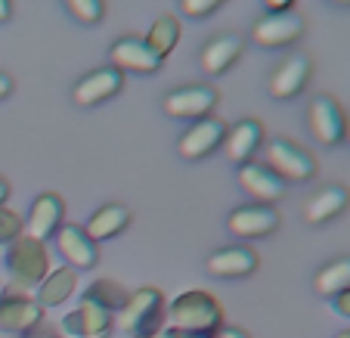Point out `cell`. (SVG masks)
Segmentation results:
<instances>
[{"mask_svg":"<svg viewBox=\"0 0 350 338\" xmlns=\"http://www.w3.org/2000/svg\"><path fill=\"white\" fill-rule=\"evenodd\" d=\"M344 140H350V121H347V137H344Z\"/></svg>","mask_w":350,"mask_h":338,"instance_id":"ab89813d","label":"cell"},{"mask_svg":"<svg viewBox=\"0 0 350 338\" xmlns=\"http://www.w3.org/2000/svg\"><path fill=\"white\" fill-rule=\"evenodd\" d=\"M109 56H112V66L118 68L121 75L133 72V75H152L161 68V56H155L149 47H146L143 38H118L112 47H109Z\"/></svg>","mask_w":350,"mask_h":338,"instance_id":"9a60e30c","label":"cell"},{"mask_svg":"<svg viewBox=\"0 0 350 338\" xmlns=\"http://www.w3.org/2000/svg\"><path fill=\"white\" fill-rule=\"evenodd\" d=\"M75 22L81 25H96L106 16V0H62Z\"/></svg>","mask_w":350,"mask_h":338,"instance_id":"4316f807","label":"cell"},{"mask_svg":"<svg viewBox=\"0 0 350 338\" xmlns=\"http://www.w3.org/2000/svg\"><path fill=\"white\" fill-rule=\"evenodd\" d=\"M310 72H313V62L307 56H288L270 75V96L273 100H295V96H301L307 81H310Z\"/></svg>","mask_w":350,"mask_h":338,"instance_id":"ac0fdd59","label":"cell"},{"mask_svg":"<svg viewBox=\"0 0 350 338\" xmlns=\"http://www.w3.org/2000/svg\"><path fill=\"white\" fill-rule=\"evenodd\" d=\"M180 332L177 329H161V332H155V335H133V338H177Z\"/></svg>","mask_w":350,"mask_h":338,"instance_id":"d590c367","label":"cell"},{"mask_svg":"<svg viewBox=\"0 0 350 338\" xmlns=\"http://www.w3.org/2000/svg\"><path fill=\"white\" fill-rule=\"evenodd\" d=\"M307 125L317 143L323 146H338L344 137H347V115H344L341 103L329 93H319L317 100L307 109Z\"/></svg>","mask_w":350,"mask_h":338,"instance_id":"5b68a950","label":"cell"},{"mask_svg":"<svg viewBox=\"0 0 350 338\" xmlns=\"http://www.w3.org/2000/svg\"><path fill=\"white\" fill-rule=\"evenodd\" d=\"M0 292H3V289H0Z\"/></svg>","mask_w":350,"mask_h":338,"instance_id":"b9f144b4","label":"cell"},{"mask_svg":"<svg viewBox=\"0 0 350 338\" xmlns=\"http://www.w3.org/2000/svg\"><path fill=\"white\" fill-rule=\"evenodd\" d=\"M7 199H10V180L0 177V205H7Z\"/></svg>","mask_w":350,"mask_h":338,"instance_id":"8d00e7d4","label":"cell"},{"mask_svg":"<svg viewBox=\"0 0 350 338\" xmlns=\"http://www.w3.org/2000/svg\"><path fill=\"white\" fill-rule=\"evenodd\" d=\"M335 338H350V329H344V332H338Z\"/></svg>","mask_w":350,"mask_h":338,"instance_id":"f35d334b","label":"cell"},{"mask_svg":"<svg viewBox=\"0 0 350 338\" xmlns=\"http://www.w3.org/2000/svg\"><path fill=\"white\" fill-rule=\"evenodd\" d=\"M167 323H171V329L183 332L186 338H214L226 326V320L224 307L211 292L189 289L167 304Z\"/></svg>","mask_w":350,"mask_h":338,"instance_id":"6da1fadb","label":"cell"},{"mask_svg":"<svg viewBox=\"0 0 350 338\" xmlns=\"http://www.w3.org/2000/svg\"><path fill=\"white\" fill-rule=\"evenodd\" d=\"M267 13H285V10L295 7V0H264Z\"/></svg>","mask_w":350,"mask_h":338,"instance_id":"1f68e13d","label":"cell"},{"mask_svg":"<svg viewBox=\"0 0 350 338\" xmlns=\"http://www.w3.org/2000/svg\"><path fill=\"white\" fill-rule=\"evenodd\" d=\"M239 186H242L245 196H252L258 205H273L285 196V180L276 177L267 165L260 161H245L239 165Z\"/></svg>","mask_w":350,"mask_h":338,"instance_id":"4fadbf2b","label":"cell"},{"mask_svg":"<svg viewBox=\"0 0 350 338\" xmlns=\"http://www.w3.org/2000/svg\"><path fill=\"white\" fill-rule=\"evenodd\" d=\"M220 3H224V0H180V10H183V16H189V19H202V16H211Z\"/></svg>","mask_w":350,"mask_h":338,"instance_id":"f1b7e54d","label":"cell"},{"mask_svg":"<svg viewBox=\"0 0 350 338\" xmlns=\"http://www.w3.org/2000/svg\"><path fill=\"white\" fill-rule=\"evenodd\" d=\"M282 218L273 205H239L226 218V230L239 239H264L279 230Z\"/></svg>","mask_w":350,"mask_h":338,"instance_id":"9c48e42d","label":"cell"},{"mask_svg":"<svg viewBox=\"0 0 350 338\" xmlns=\"http://www.w3.org/2000/svg\"><path fill=\"white\" fill-rule=\"evenodd\" d=\"M242 56V38L239 34H220L202 47V68L208 75H224L232 62Z\"/></svg>","mask_w":350,"mask_h":338,"instance_id":"603a6c76","label":"cell"},{"mask_svg":"<svg viewBox=\"0 0 350 338\" xmlns=\"http://www.w3.org/2000/svg\"><path fill=\"white\" fill-rule=\"evenodd\" d=\"M350 205V190L341 183H332L325 190H319L317 196H310L304 208V220L310 226H323V224H332L335 218H341Z\"/></svg>","mask_w":350,"mask_h":338,"instance_id":"ffe728a7","label":"cell"},{"mask_svg":"<svg viewBox=\"0 0 350 338\" xmlns=\"http://www.w3.org/2000/svg\"><path fill=\"white\" fill-rule=\"evenodd\" d=\"M332 3H338V7H350V0H332Z\"/></svg>","mask_w":350,"mask_h":338,"instance_id":"74e56055","label":"cell"},{"mask_svg":"<svg viewBox=\"0 0 350 338\" xmlns=\"http://www.w3.org/2000/svg\"><path fill=\"white\" fill-rule=\"evenodd\" d=\"M264 143V125L258 118H242L226 131L224 140V149H226V159L236 161V165H245L252 161V155L260 149Z\"/></svg>","mask_w":350,"mask_h":338,"instance_id":"d6986e66","label":"cell"},{"mask_svg":"<svg viewBox=\"0 0 350 338\" xmlns=\"http://www.w3.org/2000/svg\"><path fill=\"white\" fill-rule=\"evenodd\" d=\"M267 168L285 183H307L317 177V159L304 146H297L291 140H270L267 143Z\"/></svg>","mask_w":350,"mask_h":338,"instance_id":"277c9868","label":"cell"},{"mask_svg":"<svg viewBox=\"0 0 350 338\" xmlns=\"http://www.w3.org/2000/svg\"><path fill=\"white\" fill-rule=\"evenodd\" d=\"M226 131H230L226 121L214 118V115H208V118H202V121H192L189 131H183V137L177 140V153L183 155L186 161L208 159L211 153H217V149L224 146Z\"/></svg>","mask_w":350,"mask_h":338,"instance_id":"52a82bcc","label":"cell"},{"mask_svg":"<svg viewBox=\"0 0 350 338\" xmlns=\"http://www.w3.org/2000/svg\"><path fill=\"white\" fill-rule=\"evenodd\" d=\"M59 329L75 338H106L115 329V313H109L99 304H90V301H81L78 311L62 317Z\"/></svg>","mask_w":350,"mask_h":338,"instance_id":"2e32d148","label":"cell"},{"mask_svg":"<svg viewBox=\"0 0 350 338\" xmlns=\"http://www.w3.org/2000/svg\"><path fill=\"white\" fill-rule=\"evenodd\" d=\"M180 31H183V28H180V22L174 19V16H161L159 22H152V28H149V34H146L143 40H146V47H149L155 56L165 60L174 47H177Z\"/></svg>","mask_w":350,"mask_h":338,"instance_id":"484cf974","label":"cell"},{"mask_svg":"<svg viewBox=\"0 0 350 338\" xmlns=\"http://www.w3.org/2000/svg\"><path fill=\"white\" fill-rule=\"evenodd\" d=\"M177 338H186V335H183V332H180V335H177Z\"/></svg>","mask_w":350,"mask_h":338,"instance_id":"60d3db41","label":"cell"},{"mask_svg":"<svg viewBox=\"0 0 350 338\" xmlns=\"http://www.w3.org/2000/svg\"><path fill=\"white\" fill-rule=\"evenodd\" d=\"M313 289L323 298H335L344 289H350V255H341L325 267H319L317 276H313Z\"/></svg>","mask_w":350,"mask_h":338,"instance_id":"cb8c5ba5","label":"cell"},{"mask_svg":"<svg viewBox=\"0 0 350 338\" xmlns=\"http://www.w3.org/2000/svg\"><path fill=\"white\" fill-rule=\"evenodd\" d=\"M81 301H90V304H99V307H106L109 313H115V311H124L127 307L131 292H127L121 283H115V279H93L84 289V298Z\"/></svg>","mask_w":350,"mask_h":338,"instance_id":"d4e9b609","label":"cell"},{"mask_svg":"<svg viewBox=\"0 0 350 338\" xmlns=\"http://www.w3.org/2000/svg\"><path fill=\"white\" fill-rule=\"evenodd\" d=\"M121 313H124V329H131V335H155V332L165 329L167 301L161 289L143 285V289L131 292V301Z\"/></svg>","mask_w":350,"mask_h":338,"instance_id":"3957f363","label":"cell"},{"mask_svg":"<svg viewBox=\"0 0 350 338\" xmlns=\"http://www.w3.org/2000/svg\"><path fill=\"white\" fill-rule=\"evenodd\" d=\"M13 16V0H0V22H7Z\"/></svg>","mask_w":350,"mask_h":338,"instance_id":"e575fe53","label":"cell"},{"mask_svg":"<svg viewBox=\"0 0 350 338\" xmlns=\"http://www.w3.org/2000/svg\"><path fill=\"white\" fill-rule=\"evenodd\" d=\"M44 320V307L38 304L31 292H22V289H10V292H0V329L3 332H25L28 326L40 323Z\"/></svg>","mask_w":350,"mask_h":338,"instance_id":"30bf717a","label":"cell"},{"mask_svg":"<svg viewBox=\"0 0 350 338\" xmlns=\"http://www.w3.org/2000/svg\"><path fill=\"white\" fill-rule=\"evenodd\" d=\"M214 338H248V332L239 329V326H224V329H220Z\"/></svg>","mask_w":350,"mask_h":338,"instance_id":"d6a6232c","label":"cell"},{"mask_svg":"<svg viewBox=\"0 0 350 338\" xmlns=\"http://www.w3.org/2000/svg\"><path fill=\"white\" fill-rule=\"evenodd\" d=\"M127 224H131V211H127L124 205H118V202H109V205L96 208V211L87 218L84 233L99 246V242H106V239L121 236V233L127 230Z\"/></svg>","mask_w":350,"mask_h":338,"instance_id":"44dd1931","label":"cell"},{"mask_svg":"<svg viewBox=\"0 0 350 338\" xmlns=\"http://www.w3.org/2000/svg\"><path fill=\"white\" fill-rule=\"evenodd\" d=\"M121 87H124V75H121L115 66H103V68L87 72L84 78L75 84L72 100L78 103V106H99V103L118 96Z\"/></svg>","mask_w":350,"mask_h":338,"instance_id":"7c38bea8","label":"cell"},{"mask_svg":"<svg viewBox=\"0 0 350 338\" xmlns=\"http://www.w3.org/2000/svg\"><path fill=\"white\" fill-rule=\"evenodd\" d=\"M304 16L295 13V10H285V13H267L254 22L252 28V40L258 47H288L295 40L304 38Z\"/></svg>","mask_w":350,"mask_h":338,"instance_id":"ba28073f","label":"cell"},{"mask_svg":"<svg viewBox=\"0 0 350 338\" xmlns=\"http://www.w3.org/2000/svg\"><path fill=\"white\" fill-rule=\"evenodd\" d=\"M7 270L16 285H22V289H38V285L44 283V276L50 273L46 246L22 233L16 242L7 246Z\"/></svg>","mask_w":350,"mask_h":338,"instance_id":"7a4b0ae2","label":"cell"},{"mask_svg":"<svg viewBox=\"0 0 350 338\" xmlns=\"http://www.w3.org/2000/svg\"><path fill=\"white\" fill-rule=\"evenodd\" d=\"M258 264H260V258L254 248L226 246V248H217L214 255H208L205 270L217 279H242V276L258 270Z\"/></svg>","mask_w":350,"mask_h":338,"instance_id":"e0dca14e","label":"cell"},{"mask_svg":"<svg viewBox=\"0 0 350 338\" xmlns=\"http://www.w3.org/2000/svg\"><path fill=\"white\" fill-rule=\"evenodd\" d=\"M25 233V220L13 211V208L0 205V246H10Z\"/></svg>","mask_w":350,"mask_h":338,"instance_id":"83f0119b","label":"cell"},{"mask_svg":"<svg viewBox=\"0 0 350 338\" xmlns=\"http://www.w3.org/2000/svg\"><path fill=\"white\" fill-rule=\"evenodd\" d=\"M22 338H62V329L53 323H46V320H40V323L28 326V329L22 332Z\"/></svg>","mask_w":350,"mask_h":338,"instance_id":"f546056e","label":"cell"},{"mask_svg":"<svg viewBox=\"0 0 350 338\" xmlns=\"http://www.w3.org/2000/svg\"><path fill=\"white\" fill-rule=\"evenodd\" d=\"M217 106V90L208 84H189V87H177L165 96L161 109L165 115L180 121H202L211 115V109Z\"/></svg>","mask_w":350,"mask_h":338,"instance_id":"8992f818","label":"cell"},{"mask_svg":"<svg viewBox=\"0 0 350 338\" xmlns=\"http://www.w3.org/2000/svg\"><path fill=\"white\" fill-rule=\"evenodd\" d=\"M75 289H78V270H72V267H56V270H50L44 276V283L38 285V304L44 307H59L66 304L68 298L75 295Z\"/></svg>","mask_w":350,"mask_h":338,"instance_id":"7402d4cb","label":"cell"},{"mask_svg":"<svg viewBox=\"0 0 350 338\" xmlns=\"http://www.w3.org/2000/svg\"><path fill=\"white\" fill-rule=\"evenodd\" d=\"M10 93H13V78H10L7 72H0V100L10 96Z\"/></svg>","mask_w":350,"mask_h":338,"instance_id":"836d02e7","label":"cell"},{"mask_svg":"<svg viewBox=\"0 0 350 338\" xmlns=\"http://www.w3.org/2000/svg\"><path fill=\"white\" fill-rule=\"evenodd\" d=\"M62 224H66V202H62V196L59 192H40L38 199H34L31 211H28L25 236L46 242L50 236L59 233Z\"/></svg>","mask_w":350,"mask_h":338,"instance_id":"5bb4252c","label":"cell"},{"mask_svg":"<svg viewBox=\"0 0 350 338\" xmlns=\"http://www.w3.org/2000/svg\"><path fill=\"white\" fill-rule=\"evenodd\" d=\"M56 248H59L66 267H72V270H93L99 264V246L84 233V226H78V224L59 226Z\"/></svg>","mask_w":350,"mask_h":338,"instance_id":"8fae6325","label":"cell"},{"mask_svg":"<svg viewBox=\"0 0 350 338\" xmlns=\"http://www.w3.org/2000/svg\"><path fill=\"white\" fill-rule=\"evenodd\" d=\"M332 307H335L338 317L350 320V289H344L341 295H335V298H332Z\"/></svg>","mask_w":350,"mask_h":338,"instance_id":"4dcf8cb0","label":"cell"}]
</instances>
